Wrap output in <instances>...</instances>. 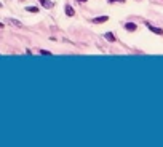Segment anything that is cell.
<instances>
[{"instance_id": "obj_3", "label": "cell", "mask_w": 163, "mask_h": 147, "mask_svg": "<svg viewBox=\"0 0 163 147\" xmlns=\"http://www.w3.org/2000/svg\"><path fill=\"white\" fill-rule=\"evenodd\" d=\"M125 29L130 30V32H134V30L138 29V26H136L134 23H125Z\"/></svg>"}, {"instance_id": "obj_11", "label": "cell", "mask_w": 163, "mask_h": 147, "mask_svg": "<svg viewBox=\"0 0 163 147\" xmlns=\"http://www.w3.org/2000/svg\"><path fill=\"white\" fill-rule=\"evenodd\" d=\"M77 2H80V3H83V2H88V0H77Z\"/></svg>"}, {"instance_id": "obj_13", "label": "cell", "mask_w": 163, "mask_h": 147, "mask_svg": "<svg viewBox=\"0 0 163 147\" xmlns=\"http://www.w3.org/2000/svg\"><path fill=\"white\" fill-rule=\"evenodd\" d=\"M0 8H2V3H0Z\"/></svg>"}, {"instance_id": "obj_10", "label": "cell", "mask_w": 163, "mask_h": 147, "mask_svg": "<svg viewBox=\"0 0 163 147\" xmlns=\"http://www.w3.org/2000/svg\"><path fill=\"white\" fill-rule=\"evenodd\" d=\"M40 54H43V56H50V54H51V51H46V50H40Z\"/></svg>"}, {"instance_id": "obj_2", "label": "cell", "mask_w": 163, "mask_h": 147, "mask_svg": "<svg viewBox=\"0 0 163 147\" xmlns=\"http://www.w3.org/2000/svg\"><path fill=\"white\" fill-rule=\"evenodd\" d=\"M6 23H10V24L15 26V27H22V23L21 21H18V19H13V18H8V19H6Z\"/></svg>"}, {"instance_id": "obj_6", "label": "cell", "mask_w": 163, "mask_h": 147, "mask_svg": "<svg viewBox=\"0 0 163 147\" xmlns=\"http://www.w3.org/2000/svg\"><path fill=\"white\" fill-rule=\"evenodd\" d=\"M104 39L109 40V42H115V40H117V39H115V35H114V32H106V34H104Z\"/></svg>"}, {"instance_id": "obj_5", "label": "cell", "mask_w": 163, "mask_h": 147, "mask_svg": "<svg viewBox=\"0 0 163 147\" xmlns=\"http://www.w3.org/2000/svg\"><path fill=\"white\" fill-rule=\"evenodd\" d=\"M40 3H42V6L43 8H53V2L51 0H40Z\"/></svg>"}, {"instance_id": "obj_7", "label": "cell", "mask_w": 163, "mask_h": 147, "mask_svg": "<svg viewBox=\"0 0 163 147\" xmlns=\"http://www.w3.org/2000/svg\"><path fill=\"white\" fill-rule=\"evenodd\" d=\"M107 19H109V16H101V18H94L93 23L94 24H101V23H106Z\"/></svg>"}, {"instance_id": "obj_12", "label": "cell", "mask_w": 163, "mask_h": 147, "mask_svg": "<svg viewBox=\"0 0 163 147\" xmlns=\"http://www.w3.org/2000/svg\"><path fill=\"white\" fill-rule=\"evenodd\" d=\"M0 29H3V23H0Z\"/></svg>"}, {"instance_id": "obj_4", "label": "cell", "mask_w": 163, "mask_h": 147, "mask_svg": "<svg viewBox=\"0 0 163 147\" xmlns=\"http://www.w3.org/2000/svg\"><path fill=\"white\" fill-rule=\"evenodd\" d=\"M66 15L69 16V18H72V16H75V11H74V8L69 5V3H67V5H66Z\"/></svg>"}, {"instance_id": "obj_1", "label": "cell", "mask_w": 163, "mask_h": 147, "mask_svg": "<svg viewBox=\"0 0 163 147\" xmlns=\"http://www.w3.org/2000/svg\"><path fill=\"white\" fill-rule=\"evenodd\" d=\"M145 26H147V29L150 30V32L157 34V35H163V29H160V27H155V26H152L150 23H145Z\"/></svg>"}, {"instance_id": "obj_8", "label": "cell", "mask_w": 163, "mask_h": 147, "mask_svg": "<svg viewBox=\"0 0 163 147\" xmlns=\"http://www.w3.org/2000/svg\"><path fill=\"white\" fill-rule=\"evenodd\" d=\"M26 11H29V13H39V8H37V6H26Z\"/></svg>"}, {"instance_id": "obj_9", "label": "cell", "mask_w": 163, "mask_h": 147, "mask_svg": "<svg viewBox=\"0 0 163 147\" xmlns=\"http://www.w3.org/2000/svg\"><path fill=\"white\" fill-rule=\"evenodd\" d=\"M110 5H114V3H125V0H107Z\"/></svg>"}]
</instances>
